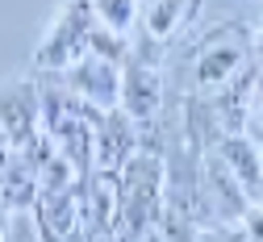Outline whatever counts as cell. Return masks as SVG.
<instances>
[{
  "label": "cell",
  "mask_w": 263,
  "mask_h": 242,
  "mask_svg": "<svg viewBox=\"0 0 263 242\" xmlns=\"http://www.w3.org/2000/svg\"><path fill=\"white\" fill-rule=\"evenodd\" d=\"M92 29H96V9L92 0H63L54 9L50 25L42 29L38 50H34V67L46 76H63L88 54L92 42Z\"/></svg>",
  "instance_id": "1"
},
{
  "label": "cell",
  "mask_w": 263,
  "mask_h": 242,
  "mask_svg": "<svg viewBox=\"0 0 263 242\" xmlns=\"http://www.w3.org/2000/svg\"><path fill=\"white\" fill-rule=\"evenodd\" d=\"M42 196V184H38V171L29 167V159L17 151L9 159V167L0 171V200L9 204L13 213H25V209H34Z\"/></svg>",
  "instance_id": "10"
},
{
  "label": "cell",
  "mask_w": 263,
  "mask_h": 242,
  "mask_svg": "<svg viewBox=\"0 0 263 242\" xmlns=\"http://www.w3.org/2000/svg\"><path fill=\"white\" fill-rule=\"evenodd\" d=\"M251 54H255V63L263 67V21H259V29H255V38H251Z\"/></svg>",
  "instance_id": "16"
},
{
  "label": "cell",
  "mask_w": 263,
  "mask_h": 242,
  "mask_svg": "<svg viewBox=\"0 0 263 242\" xmlns=\"http://www.w3.org/2000/svg\"><path fill=\"white\" fill-rule=\"evenodd\" d=\"M117 109L129 113L134 121H151L163 109V80H159V67L151 59L129 54L121 63V100H117Z\"/></svg>",
  "instance_id": "6"
},
{
  "label": "cell",
  "mask_w": 263,
  "mask_h": 242,
  "mask_svg": "<svg viewBox=\"0 0 263 242\" xmlns=\"http://www.w3.org/2000/svg\"><path fill=\"white\" fill-rule=\"evenodd\" d=\"M138 151V138H134V117L109 109L101 121H96V151H92V167L101 171H117L129 155Z\"/></svg>",
  "instance_id": "8"
},
{
  "label": "cell",
  "mask_w": 263,
  "mask_h": 242,
  "mask_svg": "<svg viewBox=\"0 0 263 242\" xmlns=\"http://www.w3.org/2000/svg\"><path fill=\"white\" fill-rule=\"evenodd\" d=\"M251 63V38L242 25H209L201 33V50L192 54V84L196 92H226L234 88Z\"/></svg>",
  "instance_id": "2"
},
{
  "label": "cell",
  "mask_w": 263,
  "mask_h": 242,
  "mask_svg": "<svg viewBox=\"0 0 263 242\" xmlns=\"http://www.w3.org/2000/svg\"><path fill=\"white\" fill-rule=\"evenodd\" d=\"M13 155H17V142L5 134V125H0V171L9 167V159H13Z\"/></svg>",
  "instance_id": "14"
},
{
  "label": "cell",
  "mask_w": 263,
  "mask_h": 242,
  "mask_svg": "<svg viewBox=\"0 0 263 242\" xmlns=\"http://www.w3.org/2000/svg\"><path fill=\"white\" fill-rule=\"evenodd\" d=\"M92 9H96V25L125 33V38L142 25V0H92Z\"/></svg>",
  "instance_id": "11"
},
{
  "label": "cell",
  "mask_w": 263,
  "mask_h": 242,
  "mask_svg": "<svg viewBox=\"0 0 263 242\" xmlns=\"http://www.w3.org/2000/svg\"><path fill=\"white\" fill-rule=\"evenodd\" d=\"M67 84L80 100H88V105L96 109H117V100H121V63L105 59V54H84L71 71H63Z\"/></svg>",
  "instance_id": "4"
},
{
  "label": "cell",
  "mask_w": 263,
  "mask_h": 242,
  "mask_svg": "<svg viewBox=\"0 0 263 242\" xmlns=\"http://www.w3.org/2000/svg\"><path fill=\"white\" fill-rule=\"evenodd\" d=\"M9 234H13V209L0 200V242H9Z\"/></svg>",
  "instance_id": "15"
},
{
  "label": "cell",
  "mask_w": 263,
  "mask_h": 242,
  "mask_svg": "<svg viewBox=\"0 0 263 242\" xmlns=\"http://www.w3.org/2000/svg\"><path fill=\"white\" fill-rule=\"evenodd\" d=\"M201 200L213 213V221H242V213L255 204V196L234 180V171L221 163L217 151L201 155Z\"/></svg>",
  "instance_id": "3"
},
{
  "label": "cell",
  "mask_w": 263,
  "mask_h": 242,
  "mask_svg": "<svg viewBox=\"0 0 263 242\" xmlns=\"http://www.w3.org/2000/svg\"><path fill=\"white\" fill-rule=\"evenodd\" d=\"M0 125L17 142V151L42 129V88L34 80H9L0 84Z\"/></svg>",
  "instance_id": "5"
},
{
  "label": "cell",
  "mask_w": 263,
  "mask_h": 242,
  "mask_svg": "<svg viewBox=\"0 0 263 242\" xmlns=\"http://www.w3.org/2000/svg\"><path fill=\"white\" fill-rule=\"evenodd\" d=\"M247 125H251V134L263 142V96H255V100H251V117H247Z\"/></svg>",
  "instance_id": "13"
},
{
  "label": "cell",
  "mask_w": 263,
  "mask_h": 242,
  "mask_svg": "<svg viewBox=\"0 0 263 242\" xmlns=\"http://www.w3.org/2000/svg\"><path fill=\"white\" fill-rule=\"evenodd\" d=\"M196 9H201V0H142V33L155 46L172 42L176 33L192 21Z\"/></svg>",
  "instance_id": "9"
},
{
  "label": "cell",
  "mask_w": 263,
  "mask_h": 242,
  "mask_svg": "<svg viewBox=\"0 0 263 242\" xmlns=\"http://www.w3.org/2000/svg\"><path fill=\"white\" fill-rule=\"evenodd\" d=\"M196 242H247V234L238 221H213L196 230Z\"/></svg>",
  "instance_id": "12"
},
{
  "label": "cell",
  "mask_w": 263,
  "mask_h": 242,
  "mask_svg": "<svg viewBox=\"0 0 263 242\" xmlns=\"http://www.w3.org/2000/svg\"><path fill=\"white\" fill-rule=\"evenodd\" d=\"M217 155H221V163L234 171V180L255 196V200H263V142H255L251 134H242V129H226L221 134V142L213 146Z\"/></svg>",
  "instance_id": "7"
}]
</instances>
